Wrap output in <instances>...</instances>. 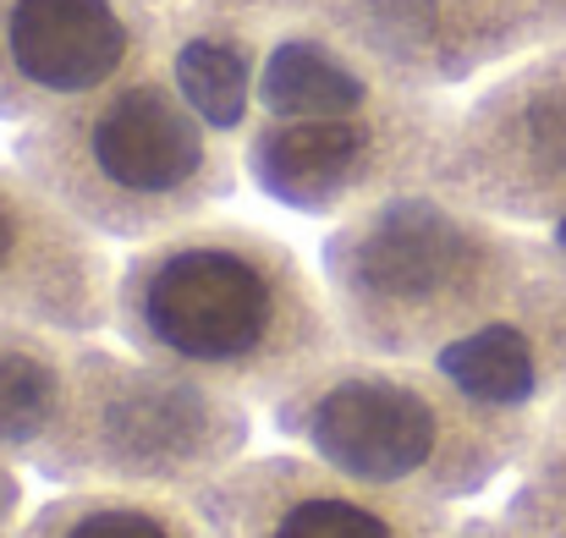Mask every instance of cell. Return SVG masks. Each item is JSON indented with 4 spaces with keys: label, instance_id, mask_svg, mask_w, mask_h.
<instances>
[{
    "label": "cell",
    "instance_id": "obj_17",
    "mask_svg": "<svg viewBox=\"0 0 566 538\" xmlns=\"http://www.w3.org/2000/svg\"><path fill=\"white\" fill-rule=\"evenodd\" d=\"M451 538H539V534L523 528L512 511H501V517H457Z\"/></svg>",
    "mask_w": 566,
    "mask_h": 538
},
{
    "label": "cell",
    "instance_id": "obj_11",
    "mask_svg": "<svg viewBox=\"0 0 566 538\" xmlns=\"http://www.w3.org/2000/svg\"><path fill=\"white\" fill-rule=\"evenodd\" d=\"M116 264L105 236L66 214L11 155H0V319L111 336Z\"/></svg>",
    "mask_w": 566,
    "mask_h": 538
},
{
    "label": "cell",
    "instance_id": "obj_1",
    "mask_svg": "<svg viewBox=\"0 0 566 538\" xmlns=\"http://www.w3.org/2000/svg\"><path fill=\"white\" fill-rule=\"evenodd\" d=\"M111 336L259 412L347 352L325 275L275 231L220 214L122 247Z\"/></svg>",
    "mask_w": 566,
    "mask_h": 538
},
{
    "label": "cell",
    "instance_id": "obj_6",
    "mask_svg": "<svg viewBox=\"0 0 566 538\" xmlns=\"http://www.w3.org/2000/svg\"><path fill=\"white\" fill-rule=\"evenodd\" d=\"M457 105L462 99L440 88H385L369 105L342 110H259L242 127V171L270 203L292 214L347 220L379 198L429 187Z\"/></svg>",
    "mask_w": 566,
    "mask_h": 538
},
{
    "label": "cell",
    "instance_id": "obj_7",
    "mask_svg": "<svg viewBox=\"0 0 566 538\" xmlns=\"http://www.w3.org/2000/svg\"><path fill=\"white\" fill-rule=\"evenodd\" d=\"M429 187L523 231L566 220V39L501 66L457 105Z\"/></svg>",
    "mask_w": 566,
    "mask_h": 538
},
{
    "label": "cell",
    "instance_id": "obj_2",
    "mask_svg": "<svg viewBox=\"0 0 566 538\" xmlns=\"http://www.w3.org/2000/svg\"><path fill=\"white\" fill-rule=\"evenodd\" d=\"M539 264V231L412 187L331 225L319 275L342 341L369 358L440 362L501 319Z\"/></svg>",
    "mask_w": 566,
    "mask_h": 538
},
{
    "label": "cell",
    "instance_id": "obj_5",
    "mask_svg": "<svg viewBox=\"0 0 566 538\" xmlns=\"http://www.w3.org/2000/svg\"><path fill=\"white\" fill-rule=\"evenodd\" d=\"M253 412L192 373L122 341L83 336L55 434L28 473L55 489H160L192 500L237 456L253 451Z\"/></svg>",
    "mask_w": 566,
    "mask_h": 538
},
{
    "label": "cell",
    "instance_id": "obj_4",
    "mask_svg": "<svg viewBox=\"0 0 566 538\" xmlns=\"http://www.w3.org/2000/svg\"><path fill=\"white\" fill-rule=\"evenodd\" d=\"M6 155L111 247L182 231L214 214L248 177L242 138L192 105L160 55L17 127Z\"/></svg>",
    "mask_w": 566,
    "mask_h": 538
},
{
    "label": "cell",
    "instance_id": "obj_8",
    "mask_svg": "<svg viewBox=\"0 0 566 538\" xmlns=\"http://www.w3.org/2000/svg\"><path fill=\"white\" fill-rule=\"evenodd\" d=\"M209 538H451L457 506L375 489L297 445L248 451L192 495Z\"/></svg>",
    "mask_w": 566,
    "mask_h": 538
},
{
    "label": "cell",
    "instance_id": "obj_3",
    "mask_svg": "<svg viewBox=\"0 0 566 538\" xmlns=\"http://www.w3.org/2000/svg\"><path fill=\"white\" fill-rule=\"evenodd\" d=\"M281 445H297L375 489L468 506L517 473L534 451L539 412L501 407L440 362L336 352L264 407Z\"/></svg>",
    "mask_w": 566,
    "mask_h": 538
},
{
    "label": "cell",
    "instance_id": "obj_15",
    "mask_svg": "<svg viewBox=\"0 0 566 538\" xmlns=\"http://www.w3.org/2000/svg\"><path fill=\"white\" fill-rule=\"evenodd\" d=\"M17 538H209L198 506L160 489H55Z\"/></svg>",
    "mask_w": 566,
    "mask_h": 538
},
{
    "label": "cell",
    "instance_id": "obj_14",
    "mask_svg": "<svg viewBox=\"0 0 566 538\" xmlns=\"http://www.w3.org/2000/svg\"><path fill=\"white\" fill-rule=\"evenodd\" d=\"M83 336L39 330L0 319V456L33 462L39 445L55 434L66 390H72V358Z\"/></svg>",
    "mask_w": 566,
    "mask_h": 538
},
{
    "label": "cell",
    "instance_id": "obj_12",
    "mask_svg": "<svg viewBox=\"0 0 566 538\" xmlns=\"http://www.w3.org/2000/svg\"><path fill=\"white\" fill-rule=\"evenodd\" d=\"M138 11L192 105L242 138L270 44L314 17L319 0H138Z\"/></svg>",
    "mask_w": 566,
    "mask_h": 538
},
{
    "label": "cell",
    "instance_id": "obj_16",
    "mask_svg": "<svg viewBox=\"0 0 566 538\" xmlns=\"http://www.w3.org/2000/svg\"><path fill=\"white\" fill-rule=\"evenodd\" d=\"M28 467L0 456V538H17L28 523Z\"/></svg>",
    "mask_w": 566,
    "mask_h": 538
},
{
    "label": "cell",
    "instance_id": "obj_13",
    "mask_svg": "<svg viewBox=\"0 0 566 538\" xmlns=\"http://www.w3.org/2000/svg\"><path fill=\"white\" fill-rule=\"evenodd\" d=\"M440 368L462 379L468 390L501 407L539 412V418L566 395V270L545 247V231H539V264L523 297L501 319H490L479 336L451 347Z\"/></svg>",
    "mask_w": 566,
    "mask_h": 538
},
{
    "label": "cell",
    "instance_id": "obj_9",
    "mask_svg": "<svg viewBox=\"0 0 566 538\" xmlns=\"http://www.w3.org/2000/svg\"><path fill=\"white\" fill-rule=\"evenodd\" d=\"M319 11L379 72L440 94L566 39V0H319Z\"/></svg>",
    "mask_w": 566,
    "mask_h": 538
},
{
    "label": "cell",
    "instance_id": "obj_10",
    "mask_svg": "<svg viewBox=\"0 0 566 538\" xmlns=\"http://www.w3.org/2000/svg\"><path fill=\"white\" fill-rule=\"evenodd\" d=\"M155 55L138 0H0V122L28 127Z\"/></svg>",
    "mask_w": 566,
    "mask_h": 538
}]
</instances>
